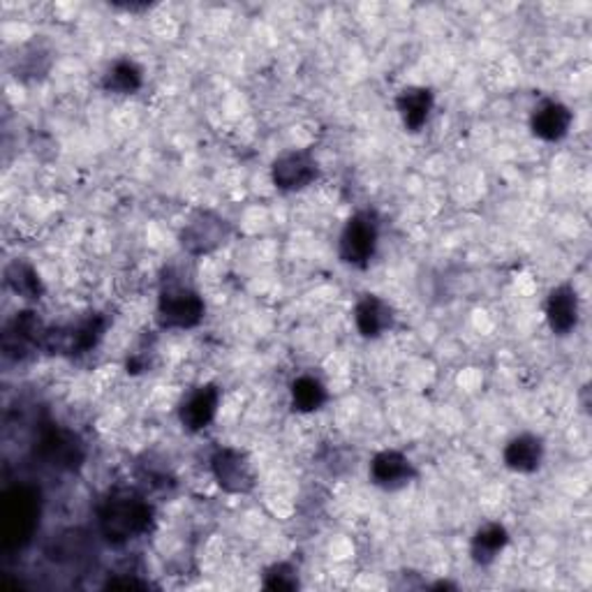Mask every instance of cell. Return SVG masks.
<instances>
[{"label":"cell","mask_w":592,"mask_h":592,"mask_svg":"<svg viewBox=\"0 0 592 592\" xmlns=\"http://www.w3.org/2000/svg\"><path fill=\"white\" fill-rule=\"evenodd\" d=\"M204 315H206V303L194 287L178 280H167V285H163V290H160V297H158V311H155L160 329H167V331L194 329L204 319Z\"/></svg>","instance_id":"3957f363"},{"label":"cell","mask_w":592,"mask_h":592,"mask_svg":"<svg viewBox=\"0 0 592 592\" xmlns=\"http://www.w3.org/2000/svg\"><path fill=\"white\" fill-rule=\"evenodd\" d=\"M292 407L301 415H313V412L322 410L329 401V391L315 375H299V378L290 387Z\"/></svg>","instance_id":"44dd1931"},{"label":"cell","mask_w":592,"mask_h":592,"mask_svg":"<svg viewBox=\"0 0 592 592\" xmlns=\"http://www.w3.org/2000/svg\"><path fill=\"white\" fill-rule=\"evenodd\" d=\"M211 473L218 487L227 493L248 495L255 489V470L245 452L235 446H221L211 456Z\"/></svg>","instance_id":"ba28073f"},{"label":"cell","mask_w":592,"mask_h":592,"mask_svg":"<svg viewBox=\"0 0 592 592\" xmlns=\"http://www.w3.org/2000/svg\"><path fill=\"white\" fill-rule=\"evenodd\" d=\"M42 518L40 491L30 483H16L0 497V544L5 551L26 549Z\"/></svg>","instance_id":"7a4b0ae2"},{"label":"cell","mask_w":592,"mask_h":592,"mask_svg":"<svg viewBox=\"0 0 592 592\" xmlns=\"http://www.w3.org/2000/svg\"><path fill=\"white\" fill-rule=\"evenodd\" d=\"M574 114L560 100H544L530 116V130L542 141H560L569 135Z\"/></svg>","instance_id":"9a60e30c"},{"label":"cell","mask_w":592,"mask_h":592,"mask_svg":"<svg viewBox=\"0 0 592 592\" xmlns=\"http://www.w3.org/2000/svg\"><path fill=\"white\" fill-rule=\"evenodd\" d=\"M45 331L47 327L42 325V319L33 311L16 313L3 331V354L12 362H24L33 352L42 350Z\"/></svg>","instance_id":"30bf717a"},{"label":"cell","mask_w":592,"mask_h":592,"mask_svg":"<svg viewBox=\"0 0 592 592\" xmlns=\"http://www.w3.org/2000/svg\"><path fill=\"white\" fill-rule=\"evenodd\" d=\"M502 461L512 473L532 475L544 463V440L534 433L514 436L502 450Z\"/></svg>","instance_id":"2e32d148"},{"label":"cell","mask_w":592,"mask_h":592,"mask_svg":"<svg viewBox=\"0 0 592 592\" xmlns=\"http://www.w3.org/2000/svg\"><path fill=\"white\" fill-rule=\"evenodd\" d=\"M221 407V389L215 385L194 387L178 405V421L188 433H202L206 430Z\"/></svg>","instance_id":"8fae6325"},{"label":"cell","mask_w":592,"mask_h":592,"mask_svg":"<svg viewBox=\"0 0 592 592\" xmlns=\"http://www.w3.org/2000/svg\"><path fill=\"white\" fill-rule=\"evenodd\" d=\"M396 322V313L389 301H385L378 294H364L354 306V325L356 331L368 340H375L393 329Z\"/></svg>","instance_id":"5bb4252c"},{"label":"cell","mask_w":592,"mask_h":592,"mask_svg":"<svg viewBox=\"0 0 592 592\" xmlns=\"http://www.w3.org/2000/svg\"><path fill=\"white\" fill-rule=\"evenodd\" d=\"M368 475H370V481L378 489L399 491V489H405L407 483L415 481L417 468H415V463H412L403 452L385 450V452L373 456Z\"/></svg>","instance_id":"7c38bea8"},{"label":"cell","mask_w":592,"mask_h":592,"mask_svg":"<svg viewBox=\"0 0 592 592\" xmlns=\"http://www.w3.org/2000/svg\"><path fill=\"white\" fill-rule=\"evenodd\" d=\"M143 86V70L133 59L114 61L102 75V88L114 96H135Z\"/></svg>","instance_id":"ffe728a7"},{"label":"cell","mask_w":592,"mask_h":592,"mask_svg":"<svg viewBox=\"0 0 592 592\" xmlns=\"http://www.w3.org/2000/svg\"><path fill=\"white\" fill-rule=\"evenodd\" d=\"M509 544V530L502 524H483L470 542V555L475 565L487 567L495 563L497 555Z\"/></svg>","instance_id":"ac0fdd59"},{"label":"cell","mask_w":592,"mask_h":592,"mask_svg":"<svg viewBox=\"0 0 592 592\" xmlns=\"http://www.w3.org/2000/svg\"><path fill=\"white\" fill-rule=\"evenodd\" d=\"M319 178V165L311 151H287L272 165V181L280 192H301Z\"/></svg>","instance_id":"9c48e42d"},{"label":"cell","mask_w":592,"mask_h":592,"mask_svg":"<svg viewBox=\"0 0 592 592\" xmlns=\"http://www.w3.org/2000/svg\"><path fill=\"white\" fill-rule=\"evenodd\" d=\"M49 65H51V59L47 56V53L38 47H30L24 56H20V75L22 79H38V77H45L49 72Z\"/></svg>","instance_id":"cb8c5ba5"},{"label":"cell","mask_w":592,"mask_h":592,"mask_svg":"<svg viewBox=\"0 0 592 592\" xmlns=\"http://www.w3.org/2000/svg\"><path fill=\"white\" fill-rule=\"evenodd\" d=\"M81 553H86V540L79 532L70 530L53 540V549L49 551V558L56 560V563H65V560L81 558Z\"/></svg>","instance_id":"603a6c76"},{"label":"cell","mask_w":592,"mask_h":592,"mask_svg":"<svg viewBox=\"0 0 592 592\" xmlns=\"http://www.w3.org/2000/svg\"><path fill=\"white\" fill-rule=\"evenodd\" d=\"M380 243V218L378 213L364 209L356 211L340 231L338 255L340 262L352 268H366L375 253H378Z\"/></svg>","instance_id":"5b68a950"},{"label":"cell","mask_w":592,"mask_h":592,"mask_svg":"<svg viewBox=\"0 0 592 592\" xmlns=\"http://www.w3.org/2000/svg\"><path fill=\"white\" fill-rule=\"evenodd\" d=\"M231 237V225L215 211H197L184 225L178 241L188 255H209L225 245Z\"/></svg>","instance_id":"52a82bcc"},{"label":"cell","mask_w":592,"mask_h":592,"mask_svg":"<svg viewBox=\"0 0 592 592\" xmlns=\"http://www.w3.org/2000/svg\"><path fill=\"white\" fill-rule=\"evenodd\" d=\"M433 91L426 86H407L396 96V110L407 133H419L433 112Z\"/></svg>","instance_id":"e0dca14e"},{"label":"cell","mask_w":592,"mask_h":592,"mask_svg":"<svg viewBox=\"0 0 592 592\" xmlns=\"http://www.w3.org/2000/svg\"><path fill=\"white\" fill-rule=\"evenodd\" d=\"M581 317V301L579 292L574 290V285L563 282L553 287L546 297V322L549 329L555 336H567L579 325Z\"/></svg>","instance_id":"4fadbf2b"},{"label":"cell","mask_w":592,"mask_h":592,"mask_svg":"<svg viewBox=\"0 0 592 592\" xmlns=\"http://www.w3.org/2000/svg\"><path fill=\"white\" fill-rule=\"evenodd\" d=\"M5 285L8 290H12L16 297H22L26 301H40L45 294V282L28 260H12L5 266Z\"/></svg>","instance_id":"d6986e66"},{"label":"cell","mask_w":592,"mask_h":592,"mask_svg":"<svg viewBox=\"0 0 592 592\" xmlns=\"http://www.w3.org/2000/svg\"><path fill=\"white\" fill-rule=\"evenodd\" d=\"M153 505L135 491H114L100 502L98 528L106 544L125 546L153 528Z\"/></svg>","instance_id":"6da1fadb"},{"label":"cell","mask_w":592,"mask_h":592,"mask_svg":"<svg viewBox=\"0 0 592 592\" xmlns=\"http://www.w3.org/2000/svg\"><path fill=\"white\" fill-rule=\"evenodd\" d=\"M262 585L266 590H274V592L299 590V585H301L299 569L292 563H276V565H272L264 571Z\"/></svg>","instance_id":"7402d4cb"},{"label":"cell","mask_w":592,"mask_h":592,"mask_svg":"<svg viewBox=\"0 0 592 592\" xmlns=\"http://www.w3.org/2000/svg\"><path fill=\"white\" fill-rule=\"evenodd\" d=\"M106 331V317L100 313H88L77 322H67L61 327H47L42 350L59 356H81L93 352Z\"/></svg>","instance_id":"277c9868"},{"label":"cell","mask_w":592,"mask_h":592,"mask_svg":"<svg viewBox=\"0 0 592 592\" xmlns=\"http://www.w3.org/2000/svg\"><path fill=\"white\" fill-rule=\"evenodd\" d=\"M35 458L56 473H77L86 461V442L75 430L47 426L35 440Z\"/></svg>","instance_id":"8992f818"},{"label":"cell","mask_w":592,"mask_h":592,"mask_svg":"<svg viewBox=\"0 0 592 592\" xmlns=\"http://www.w3.org/2000/svg\"><path fill=\"white\" fill-rule=\"evenodd\" d=\"M104 588H121V590H130V588H135V590H143V588H149V583L147 581H141V579H137V577H125V579H121V577H110V581H106L104 583Z\"/></svg>","instance_id":"d4e9b609"}]
</instances>
